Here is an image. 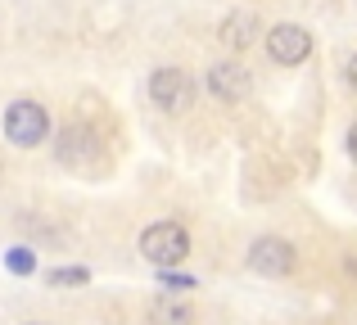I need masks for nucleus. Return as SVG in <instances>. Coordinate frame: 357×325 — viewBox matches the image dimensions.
Listing matches in <instances>:
<instances>
[{
  "instance_id": "9b49d317",
  "label": "nucleus",
  "mask_w": 357,
  "mask_h": 325,
  "mask_svg": "<svg viewBox=\"0 0 357 325\" xmlns=\"http://www.w3.org/2000/svg\"><path fill=\"white\" fill-rule=\"evenodd\" d=\"M5 267H9L14 276H32V271H36V253H32L27 244H14V248L5 253Z\"/></svg>"
},
{
  "instance_id": "9d476101",
  "label": "nucleus",
  "mask_w": 357,
  "mask_h": 325,
  "mask_svg": "<svg viewBox=\"0 0 357 325\" xmlns=\"http://www.w3.org/2000/svg\"><path fill=\"white\" fill-rule=\"evenodd\" d=\"M45 285H54V290H68V285H91V271H86V267H54V271H45Z\"/></svg>"
},
{
  "instance_id": "39448f33",
  "label": "nucleus",
  "mask_w": 357,
  "mask_h": 325,
  "mask_svg": "<svg viewBox=\"0 0 357 325\" xmlns=\"http://www.w3.org/2000/svg\"><path fill=\"white\" fill-rule=\"evenodd\" d=\"M294 262H298L294 244L280 239V235H262V239H253V244H249V267L258 276H289V271H294Z\"/></svg>"
},
{
  "instance_id": "6e6552de",
  "label": "nucleus",
  "mask_w": 357,
  "mask_h": 325,
  "mask_svg": "<svg viewBox=\"0 0 357 325\" xmlns=\"http://www.w3.org/2000/svg\"><path fill=\"white\" fill-rule=\"evenodd\" d=\"M258 32H262V27H258V14H249V9H236V14H227V18H222V45H227V50H249V45L253 41H258Z\"/></svg>"
},
{
  "instance_id": "7ed1b4c3",
  "label": "nucleus",
  "mask_w": 357,
  "mask_h": 325,
  "mask_svg": "<svg viewBox=\"0 0 357 325\" xmlns=\"http://www.w3.org/2000/svg\"><path fill=\"white\" fill-rule=\"evenodd\" d=\"M149 100H154L163 113H185L195 104V81L185 68H158L149 77Z\"/></svg>"
},
{
  "instance_id": "ddd939ff",
  "label": "nucleus",
  "mask_w": 357,
  "mask_h": 325,
  "mask_svg": "<svg viewBox=\"0 0 357 325\" xmlns=\"http://www.w3.org/2000/svg\"><path fill=\"white\" fill-rule=\"evenodd\" d=\"M344 150H349V159L357 163V122L349 127V136H344Z\"/></svg>"
},
{
  "instance_id": "f03ea898",
  "label": "nucleus",
  "mask_w": 357,
  "mask_h": 325,
  "mask_svg": "<svg viewBox=\"0 0 357 325\" xmlns=\"http://www.w3.org/2000/svg\"><path fill=\"white\" fill-rule=\"evenodd\" d=\"M0 132H5V141L18 145V150H36V145H45V136H50V113H45V104H36V100H14V104L5 109V118H0Z\"/></svg>"
},
{
  "instance_id": "1a4fd4ad",
  "label": "nucleus",
  "mask_w": 357,
  "mask_h": 325,
  "mask_svg": "<svg viewBox=\"0 0 357 325\" xmlns=\"http://www.w3.org/2000/svg\"><path fill=\"white\" fill-rule=\"evenodd\" d=\"M149 321H154V325H195V308L185 299L158 294V299L149 303Z\"/></svg>"
},
{
  "instance_id": "0eeeda50",
  "label": "nucleus",
  "mask_w": 357,
  "mask_h": 325,
  "mask_svg": "<svg viewBox=\"0 0 357 325\" xmlns=\"http://www.w3.org/2000/svg\"><path fill=\"white\" fill-rule=\"evenodd\" d=\"M54 154H59L63 167L91 163V159H96V132H91V127H77V122L63 127V132H59V150H54Z\"/></svg>"
},
{
  "instance_id": "f257e3e1",
  "label": "nucleus",
  "mask_w": 357,
  "mask_h": 325,
  "mask_svg": "<svg viewBox=\"0 0 357 325\" xmlns=\"http://www.w3.org/2000/svg\"><path fill=\"white\" fill-rule=\"evenodd\" d=\"M185 253H190V230L181 221H154V226L140 230V257L149 267H181Z\"/></svg>"
},
{
  "instance_id": "2eb2a0df",
  "label": "nucleus",
  "mask_w": 357,
  "mask_h": 325,
  "mask_svg": "<svg viewBox=\"0 0 357 325\" xmlns=\"http://www.w3.org/2000/svg\"><path fill=\"white\" fill-rule=\"evenodd\" d=\"M23 325H36V321H23Z\"/></svg>"
},
{
  "instance_id": "4468645a",
  "label": "nucleus",
  "mask_w": 357,
  "mask_h": 325,
  "mask_svg": "<svg viewBox=\"0 0 357 325\" xmlns=\"http://www.w3.org/2000/svg\"><path fill=\"white\" fill-rule=\"evenodd\" d=\"M349 86L357 90V54H353V59H349Z\"/></svg>"
},
{
  "instance_id": "f8f14e48",
  "label": "nucleus",
  "mask_w": 357,
  "mask_h": 325,
  "mask_svg": "<svg viewBox=\"0 0 357 325\" xmlns=\"http://www.w3.org/2000/svg\"><path fill=\"white\" fill-rule=\"evenodd\" d=\"M158 285H163V290H195V280H190V276H176L172 271V267H163V271H158Z\"/></svg>"
},
{
  "instance_id": "20e7f679",
  "label": "nucleus",
  "mask_w": 357,
  "mask_h": 325,
  "mask_svg": "<svg viewBox=\"0 0 357 325\" xmlns=\"http://www.w3.org/2000/svg\"><path fill=\"white\" fill-rule=\"evenodd\" d=\"M262 41H267L271 63H280V68H298V63L312 54V32L298 27V23H276Z\"/></svg>"
},
{
  "instance_id": "423d86ee",
  "label": "nucleus",
  "mask_w": 357,
  "mask_h": 325,
  "mask_svg": "<svg viewBox=\"0 0 357 325\" xmlns=\"http://www.w3.org/2000/svg\"><path fill=\"white\" fill-rule=\"evenodd\" d=\"M208 90L222 100V104H240V100L253 90V77H249L244 63L222 59V63H213V68H208Z\"/></svg>"
}]
</instances>
